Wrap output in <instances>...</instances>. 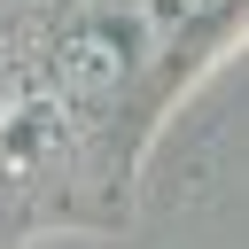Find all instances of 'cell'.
I'll list each match as a JSON object with an SVG mask.
<instances>
[{
    "label": "cell",
    "instance_id": "cell-2",
    "mask_svg": "<svg viewBox=\"0 0 249 249\" xmlns=\"http://www.w3.org/2000/svg\"><path fill=\"white\" fill-rule=\"evenodd\" d=\"M163 8H171V16H210L218 0H163Z\"/></svg>",
    "mask_w": 249,
    "mask_h": 249
},
{
    "label": "cell",
    "instance_id": "cell-1",
    "mask_svg": "<svg viewBox=\"0 0 249 249\" xmlns=\"http://www.w3.org/2000/svg\"><path fill=\"white\" fill-rule=\"evenodd\" d=\"M54 70H62V86H70V93L101 101V93H117V78H124V47H117V31H109V23H78V31L54 47Z\"/></svg>",
    "mask_w": 249,
    "mask_h": 249
},
{
    "label": "cell",
    "instance_id": "cell-3",
    "mask_svg": "<svg viewBox=\"0 0 249 249\" xmlns=\"http://www.w3.org/2000/svg\"><path fill=\"white\" fill-rule=\"evenodd\" d=\"M0 117H8V86H0Z\"/></svg>",
    "mask_w": 249,
    "mask_h": 249
}]
</instances>
